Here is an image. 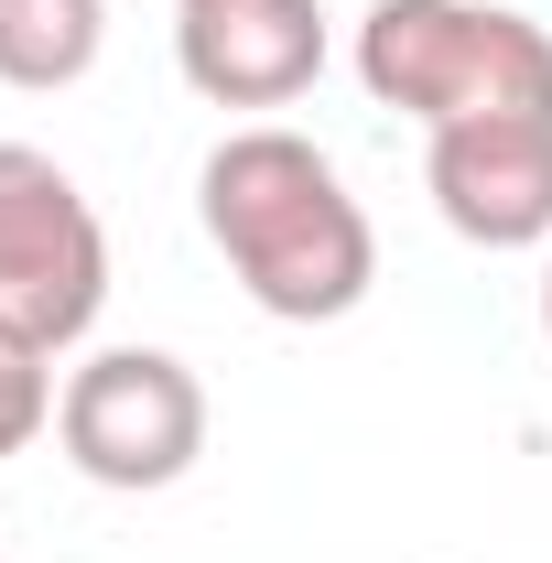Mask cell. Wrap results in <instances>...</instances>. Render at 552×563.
I'll list each match as a JSON object with an SVG mask.
<instances>
[{
	"mask_svg": "<svg viewBox=\"0 0 552 563\" xmlns=\"http://www.w3.org/2000/svg\"><path fill=\"white\" fill-rule=\"evenodd\" d=\"M196 217H207L217 261L239 272V292L281 314V325H336L368 303L379 282V228L346 196V174L281 120H250L207 152L196 174Z\"/></svg>",
	"mask_w": 552,
	"mask_h": 563,
	"instance_id": "1",
	"label": "cell"
},
{
	"mask_svg": "<svg viewBox=\"0 0 552 563\" xmlns=\"http://www.w3.org/2000/svg\"><path fill=\"white\" fill-rule=\"evenodd\" d=\"M357 87L422 131L520 120V109H552V33L498 0H368Z\"/></svg>",
	"mask_w": 552,
	"mask_h": 563,
	"instance_id": "2",
	"label": "cell"
},
{
	"mask_svg": "<svg viewBox=\"0 0 552 563\" xmlns=\"http://www.w3.org/2000/svg\"><path fill=\"white\" fill-rule=\"evenodd\" d=\"M55 444H66V466L87 488L152 498L207 455V379L174 347H98L87 368H66Z\"/></svg>",
	"mask_w": 552,
	"mask_h": 563,
	"instance_id": "3",
	"label": "cell"
},
{
	"mask_svg": "<svg viewBox=\"0 0 552 563\" xmlns=\"http://www.w3.org/2000/svg\"><path fill=\"white\" fill-rule=\"evenodd\" d=\"M109 303V228L76 174L33 141H0V325L66 357Z\"/></svg>",
	"mask_w": 552,
	"mask_h": 563,
	"instance_id": "4",
	"label": "cell"
},
{
	"mask_svg": "<svg viewBox=\"0 0 552 563\" xmlns=\"http://www.w3.org/2000/svg\"><path fill=\"white\" fill-rule=\"evenodd\" d=\"M422 185H433V217L455 239H477V250H542L552 239V109L422 131Z\"/></svg>",
	"mask_w": 552,
	"mask_h": 563,
	"instance_id": "5",
	"label": "cell"
},
{
	"mask_svg": "<svg viewBox=\"0 0 552 563\" xmlns=\"http://www.w3.org/2000/svg\"><path fill=\"white\" fill-rule=\"evenodd\" d=\"M174 66L207 109H292L325 76V0H174Z\"/></svg>",
	"mask_w": 552,
	"mask_h": 563,
	"instance_id": "6",
	"label": "cell"
},
{
	"mask_svg": "<svg viewBox=\"0 0 552 563\" xmlns=\"http://www.w3.org/2000/svg\"><path fill=\"white\" fill-rule=\"evenodd\" d=\"M109 44V0H0V87L55 98L98 66Z\"/></svg>",
	"mask_w": 552,
	"mask_h": 563,
	"instance_id": "7",
	"label": "cell"
},
{
	"mask_svg": "<svg viewBox=\"0 0 552 563\" xmlns=\"http://www.w3.org/2000/svg\"><path fill=\"white\" fill-rule=\"evenodd\" d=\"M55 347H33L22 325H0V455H22V444H44V422H55Z\"/></svg>",
	"mask_w": 552,
	"mask_h": 563,
	"instance_id": "8",
	"label": "cell"
},
{
	"mask_svg": "<svg viewBox=\"0 0 552 563\" xmlns=\"http://www.w3.org/2000/svg\"><path fill=\"white\" fill-rule=\"evenodd\" d=\"M542 336H552V261H542Z\"/></svg>",
	"mask_w": 552,
	"mask_h": 563,
	"instance_id": "9",
	"label": "cell"
}]
</instances>
